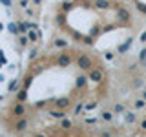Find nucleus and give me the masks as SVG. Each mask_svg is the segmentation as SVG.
I'll use <instances>...</instances> for the list:
<instances>
[{
	"instance_id": "9b49d317",
	"label": "nucleus",
	"mask_w": 146,
	"mask_h": 137,
	"mask_svg": "<svg viewBox=\"0 0 146 137\" xmlns=\"http://www.w3.org/2000/svg\"><path fill=\"white\" fill-rule=\"evenodd\" d=\"M119 17H122V18H126V17H128V13H126V11H119Z\"/></svg>"
},
{
	"instance_id": "1a4fd4ad",
	"label": "nucleus",
	"mask_w": 146,
	"mask_h": 137,
	"mask_svg": "<svg viewBox=\"0 0 146 137\" xmlns=\"http://www.w3.org/2000/svg\"><path fill=\"white\" fill-rule=\"evenodd\" d=\"M135 108H144V102H143V100H137V102H135Z\"/></svg>"
},
{
	"instance_id": "4468645a",
	"label": "nucleus",
	"mask_w": 146,
	"mask_h": 137,
	"mask_svg": "<svg viewBox=\"0 0 146 137\" xmlns=\"http://www.w3.org/2000/svg\"><path fill=\"white\" fill-rule=\"evenodd\" d=\"M141 40H143V42H146V33H143V35H141Z\"/></svg>"
},
{
	"instance_id": "0eeeda50",
	"label": "nucleus",
	"mask_w": 146,
	"mask_h": 137,
	"mask_svg": "<svg viewBox=\"0 0 146 137\" xmlns=\"http://www.w3.org/2000/svg\"><path fill=\"white\" fill-rule=\"evenodd\" d=\"M126 121L128 122H133L135 121V115H133V113H128V115H126Z\"/></svg>"
},
{
	"instance_id": "f03ea898",
	"label": "nucleus",
	"mask_w": 146,
	"mask_h": 137,
	"mask_svg": "<svg viewBox=\"0 0 146 137\" xmlns=\"http://www.w3.org/2000/svg\"><path fill=\"white\" fill-rule=\"evenodd\" d=\"M80 66H82V68H90V66H91V62H90V59H86V57H82V59H80Z\"/></svg>"
},
{
	"instance_id": "6e6552de",
	"label": "nucleus",
	"mask_w": 146,
	"mask_h": 137,
	"mask_svg": "<svg viewBox=\"0 0 146 137\" xmlns=\"http://www.w3.org/2000/svg\"><path fill=\"white\" fill-rule=\"evenodd\" d=\"M91 79H93V80H100V73H97V71L91 73Z\"/></svg>"
},
{
	"instance_id": "f8f14e48",
	"label": "nucleus",
	"mask_w": 146,
	"mask_h": 137,
	"mask_svg": "<svg viewBox=\"0 0 146 137\" xmlns=\"http://www.w3.org/2000/svg\"><path fill=\"white\" fill-rule=\"evenodd\" d=\"M146 59V49H143V51H141V61H144Z\"/></svg>"
},
{
	"instance_id": "f257e3e1",
	"label": "nucleus",
	"mask_w": 146,
	"mask_h": 137,
	"mask_svg": "<svg viewBox=\"0 0 146 137\" xmlns=\"http://www.w3.org/2000/svg\"><path fill=\"white\" fill-rule=\"evenodd\" d=\"M58 64H60V66H68V64H70V59H68L66 55H62V57H58Z\"/></svg>"
},
{
	"instance_id": "39448f33",
	"label": "nucleus",
	"mask_w": 146,
	"mask_h": 137,
	"mask_svg": "<svg viewBox=\"0 0 146 137\" xmlns=\"http://www.w3.org/2000/svg\"><path fill=\"white\" fill-rule=\"evenodd\" d=\"M57 104H58L60 108H66V106H68V99H60V100H58Z\"/></svg>"
},
{
	"instance_id": "9d476101",
	"label": "nucleus",
	"mask_w": 146,
	"mask_h": 137,
	"mask_svg": "<svg viewBox=\"0 0 146 137\" xmlns=\"http://www.w3.org/2000/svg\"><path fill=\"white\" fill-rule=\"evenodd\" d=\"M24 126H26V121H20V122H18V130H22Z\"/></svg>"
},
{
	"instance_id": "7ed1b4c3",
	"label": "nucleus",
	"mask_w": 146,
	"mask_h": 137,
	"mask_svg": "<svg viewBox=\"0 0 146 137\" xmlns=\"http://www.w3.org/2000/svg\"><path fill=\"white\" fill-rule=\"evenodd\" d=\"M130 44H131V39H128V40H126V42H124V44H122V46H121V48H119V51H126V49H128V46H130Z\"/></svg>"
},
{
	"instance_id": "423d86ee",
	"label": "nucleus",
	"mask_w": 146,
	"mask_h": 137,
	"mask_svg": "<svg viewBox=\"0 0 146 137\" xmlns=\"http://www.w3.org/2000/svg\"><path fill=\"white\" fill-rule=\"evenodd\" d=\"M9 31H11V33H18V26H15V24H9Z\"/></svg>"
},
{
	"instance_id": "20e7f679",
	"label": "nucleus",
	"mask_w": 146,
	"mask_h": 137,
	"mask_svg": "<svg viewBox=\"0 0 146 137\" xmlns=\"http://www.w3.org/2000/svg\"><path fill=\"white\" fill-rule=\"evenodd\" d=\"M97 6L102 7V9H106L108 7V0H97Z\"/></svg>"
},
{
	"instance_id": "ddd939ff",
	"label": "nucleus",
	"mask_w": 146,
	"mask_h": 137,
	"mask_svg": "<svg viewBox=\"0 0 146 137\" xmlns=\"http://www.w3.org/2000/svg\"><path fill=\"white\" fill-rule=\"evenodd\" d=\"M2 4H4V6H11V2H9V0H2Z\"/></svg>"
}]
</instances>
